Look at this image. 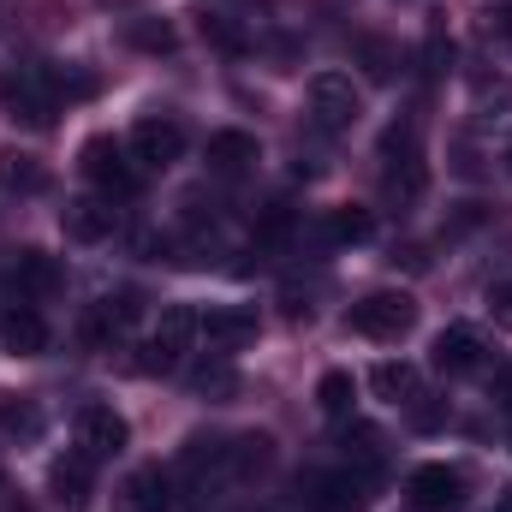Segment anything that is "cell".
Listing matches in <instances>:
<instances>
[{"label": "cell", "mask_w": 512, "mask_h": 512, "mask_svg": "<svg viewBox=\"0 0 512 512\" xmlns=\"http://www.w3.org/2000/svg\"><path fill=\"white\" fill-rule=\"evenodd\" d=\"M60 233H66L72 245H102V239H114V203H108V197H72V203L60 209Z\"/></svg>", "instance_id": "cell-11"}, {"label": "cell", "mask_w": 512, "mask_h": 512, "mask_svg": "<svg viewBox=\"0 0 512 512\" xmlns=\"http://www.w3.org/2000/svg\"><path fill=\"white\" fill-rule=\"evenodd\" d=\"M131 155H137L143 167H173V161L185 155V131H179V120L143 114V120L131 126Z\"/></svg>", "instance_id": "cell-10"}, {"label": "cell", "mask_w": 512, "mask_h": 512, "mask_svg": "<svg viewBox=\"0 0 512 512\" xmlns=\"http://www.w3.org/2000/svg\"><path fill=\"white\" fill-rule=\"evenodd\" d=\"M12 280H18L24 298H54V292L66 286V268H60V256H48V251H18Z\"/></svg>", "instance_id": "cell-16"}, {"label": "cell", "mask_w": 512, "mask_h": 512, "mask_svg": "<svg viewBox=\"0 0 512 512\" xmlns=\"http://www.w3.org/2000/svg\"><path fill=\"white\" fill-rule=\"evenodd\" d=\"M370 387H376V399H387V405H411V399L423 393V376H417V364H405V358H382V364L370 370Z\"/></svg>", "instance_id": "cell-20"}, {"label": "cell", "mask_w": 512, "mask_h": 512, "mask_svg": "<svg viewBox=\"0 0 512 512\" xmlns=\"http://www.w3.org/2000/svg\"><path fill=\"white\" fill-rule=\"evenodd\" d=\"M435 370L441 376H477L483 370V340L471 328H441L435 334Z\"/></svg>", "instance_id": "cell-15"}, {"label": "cell", "mask_w": 512, "mask_h": 512, "mask_svg": "<svg viewBox=\"0 0 512 512\" xmlns=\"http://www.w3.org/2000/svg\"><path fill=\"white\" fill-rule=\"evenodd\" d=\"M316 405H322L328 417H352V376H346V370H328L322 387H316Z\"/></svg>", "instance_id": "cell-28"}, {"label": "cell", "mask_w": 512, "mask_h": 512, "mask_svg": "<svg viewBox=\"0 0 512 512\" xmlns=\"http://www.w3.org/2000/svg\"><path fill=\"white\" fill-rule=\"evenodd\" d=\"M483 24H489V36H495V42H507V48H512V0H507V6H489V12H483Z\"/></svg>", "instance_id": "cell-34"}, {"label": "cell", "mask_w": 512, "mask_h": 512, "mask_svg": "<svg viewBox=\"0 0 512 512\" xmlns=\"http://www.w3.org/2000/svg\"><path fill=\"white\" fill-rule=\"evenodd\" d=\"M90 453H66V459H54V471H48V489H54V501L60 507H84L90 501Z\"/></svg>", "instance_id": "cell-18"}, {"label": "cell", "mask_w": 512, "mask_h": 512, "mask_svg": "<svg viewBox=\"0 0 512 512\" xmlns=\"http://www.w3.org/2000/svg\"><path fill=\"white\" fill-rule=\"evenodd\" d=\"M340 447H346V453H358V459H382V429H370V423H346Z\"/></svg>", "instance_id": "cell-29"}, {"label": "cell", "mask_w": 512, "mask_h": 512, "mask_svg": "<svg viewBox=\"0 0 512 512\" xmlns=\"http://www.w3.org/2000/svg\"><path fill=\"white\" fill-rule=\"evenodd\" d=\"M411 322H417L411 292H370L346 310V328L364 340H399V334H411Z\"/></svg>", "instance_id": "cell-4"}, {"label": "cell", "mask_w": 512, "mask_h": 512, "mask_svg": "<svg viewBox=\"0 0 512 512\" xmlns=\"http://www.w3.org/2000/svg\"><path fill=\"white\" fill-rule=\"evenodd\" d=\"M256 161H262V143H256L251 131H215L209 137V173L245 179V173H256Z\"/></svg>", "instance_id": "cell-14"}, {"label": "cell", "mask_w": 512, "mask_h": 512, "mask_svg": "<svg viewBox=\"0 0 512 512\" xmlns=\"http://www.w3.org/2000/svg\"><path fill=\"white\" fill-rule=\"evenodd\" d=\"M0 108L12 126H48L54 120V90L42 84V72H18L12 84H0Z\"/></svg>", "instance_id": "cell-9"}, {"label": "cell", "mask_w": 512, "mask_h": 512, "mask_svg": "<svg viewBox=\"0 0 512 512\" xmlns=\"http://www.w3.org/2000/svg\"><path fill=\"white\" fill-rule=\"evenodd\" d=\"M411 501L423 512H453L465 501V477L453 465H417L411 471Z\"/></svg>", "instance_id": "cell-13"}, {"label": "cell", "mask_w": 512, "mask_h": 512, "mask_svg": "<svg viewBox=\"0 0 512 512\" xmlns=\"http://www.w3.org/2000/svg\"><path fill=\"white\" fill-rule=\"evenodd\" d=\"M0 185L18 191V197H36V191L48 185V173H42L36 155H24V149H0Z\"/></svg>", "instance_id": "cell-23"}, {"label": "cell", "mask_w": 512, "mask_h": 512, "mask_svg": "<svg viewBox=\"0 0 512 512\" xmlns=\"http://www.w3.org/2000/svg\"><path fill=\"white\" fill-rule=\"evenodd\" d=\"M191 393H197V399L227 405V399H239V370H233L227 358H203V364L191 370Z\"/></svg>", "instance_id": "cell-22"}, {"label": "cell", "mask_w": 512, "mask_h": 512, "mask_svg": "<svg viewBox=\"0 0 512 512\" xmlns=\"http://www.w3.org/2000/svg\"><path fill=\"white\" fill-rule=\"evenodd\" d=\"M405 411H411V429H441V423H447V405H441V399H429V393H417Z\"/></svg>", "instance_id": "cell-31"}, {"label": "cell", "mask_w": 512, "mask_h": 512, "mask_svg": "<svg viewBox=\"0 0 512 512\" xmlns=\"http://www.w3.org/2000/svg\"><path fill=\"white\" fill-rule=\"evenodd\" d=\"M501 512H512V483H507V495H501Z\"/></svg>", "instance_id": "cell-37"}, {"label": "cell", "mask_w": 512, "mask_h": 512, "mask_svg": "<svg viewBox=\"0 0 512 512\" xmlns=\"http://www.w3.org/2000/svg\"><path fill=\"white\" fill-rule=\"evenodd\" d=\"M358 54L370 60V78H393V48H387V42L364 36V42H358Z\"/></svg>", "instance_id": "cell-33"}, {"label": "cell", "mask_w": 512, "mask_h": 512, "mask_svg": "<svg viewBox=\"0 0 512 512\" xmlns=\"http://www.w3.org/2000/svg\"><path fill=\"white\" fill-rule=\"evenodd\" d=\"M370 233H376L370 209H334V215H328V239H334V245H364Z\"/></svg>", "instance_id": "cell-27"}, {"label": "cell", "mask_w": 512, "mask_h": 512, "mask_svg": "<svg viewBox=\"0 0 512 512\" xmlns=\"http://www.w3.org/2000/svg\"><path fill=\"white\" fill-rule=\"evenodd\" d=\"M191 340H197V310H191V304H167L161 322H155V334L143 340L137 370H143V376H167V370H179V358L191 352Z\"/></svg>", "instance_id": "cell-2"}, {"label": "cell", "mask_w": 512, "mask_h": 512, "mask_svg": "<svg viewBox=\"0 0 512 512\" xmlns=\"http://www.w3.org/2000/svg\"><path fill=\"white\" fill-rule=\"evenodd\" d=\"M310 512H364L370 507V477L364 471H316L304 483Z\"/></svg>", "instance_id": "cell-7"}, {"label": "cell", "mask_w": 512, "mask_h": 512, "mask_svg": "<svg viewBox=\"0 0 512 512\" xmlns=\"http://www.w3.org/2000/svg\"><path fill=\"white\" fill-rule=\"evenodd\" d=\"M501 405L512 411V370H501Z\"/></svg>", "instance_id": "cell-36"}, {"label": "cell", "mask_w": 512, "mask_h": 512, "mask_svg": "<svg viewBox=\"0 0 512 512\" xmlns=\"http://www.w3.org/2000/svg\"><path fill=\"white\" fill-rule=\"evenodd\" d=\"M126 42L137 54H173L179 48V30L167 18H126Z\"/></svg>", "instance_id": "cell-25"}, {"label": "cell", "mask_w": 512, "mask_h": 512, "mask_svg": "<svg viewBox=\"0 0 512 512\" xmlns=\"http://www.w3.org/2000/svg\"><path fill=\"white\" fill-rule=\"evenodd\" d=\"M447 60H453V42H447L441 30H429V48H423V72H429V78H441V72H447Z\"/></svg>", "instance_id": "cell-32"}, {"label": "cell", "mask_w": 512, "mask_h": 512, "mask_svg": "<svg viewBox=\"0 0 512 512\" xmlns=\"http://www.w3.org/2000/svg\"><path fill=\"white\" fill-rule=\"evenodd\" d=\"M382 185L387 197H399V203H417L423 197V185H429V167H423V149H417V126L405 120V126H387L382 137Z\"/></svg>", "instance_id": "cell-1"}, {"label": "cell", "mask_w": 512, "mask_h": 512, "mask_svg": "<svg viewBox=\"0 0 512 512\" xmlns=\"http://www.w3.org/2000/svg\"><path fill=\"white\" fill-rule=\"evenodd\" d=\"M126 441H131V429L114 405H84V411H78V453H90V459H120Z\"/></svg>", "instance_id": "cell-8"}, {"label": "cell", "mask_w": 512, "mask_h": 512, "mask_svg": "<svg viewBox=\"0 0 512 512\" xmlns=\"http://www.w3.org/2000/svg\"><path fill=\"white\" fill-rule=\"evenodd\" d=\"M78 167H84V179H90V185H96V191H102L108 203L137 191V173H131L126 149H120L114 137H90V143H84V161H78Z\"/></svg>", "instance_id": "cell-6"}, {"label": "cell", "mask_w": 512, "mask_h": 512, "mask_svg": "<svg viewBox=\"0 0 512 512\" xmlns=\"http://www.w3.org/2000/svg\"><path fill=\"white\" fill-rule=\"evenodd\" d=\"M120 507H126V512H167V507H173V489H167V477H161L155 465H143V471H131V477H126Z\"/></svg>", "instance_id": "cell-21"}, {"label": "cell", "mask_w": 512, "mask_h": 512, "mask_svg": "<svg viewBox=\"0 0 512 512\" xmlns=\"http://www.w3.org/2000/svg\"><path fill=\"white\" fill-rule=\"evenodd\" d=\"M137 322H143V298H137V292H108V298H96V304L84 310L78 340H84L90 352H114V340H126Z\"/></svg>", "instance_id": "cell-3"}, {"label": "cell", "mask_w": 512, "mask_h": 512, "mask_svg": "<svg viewBox=\"0 0 512 512\" xmlns=\"http://www.w3.org/2000/svg\"><path fill=\"white\" fill-rule=\"evenodd\" d=\"M197 334H203L215 352H239V346L256 340V310H245V304H221V310L197 316Z\"/></svg>", "instance_id": "cell-12"}, {"label": "cell", "mask_w": 512, "mask_h": 512, "mask_svg": "<svg viewBox=\"0 0 512 512\" xmlns=\"http://www.w3.org/2000/svg\"><path fill=\"white\" fill-rule=\"evenodd\" d=\"M0 340H6L18 358H36V352H48V322H42V310H30V304L6 310V316H0Z\"/></svg>", "instance_id": "cell-17"}, {"label": "cell", "mask_w": 512, "mask_h": 512, "mask_svg": "<svg viewBox=\"0 0 512 512\" xmlns=\"http://www.w3.org/2000/svg\"><path fill=\"white\" fill-rule=\"evenodd\" d=\"M286 233H292V209H280V203H274V209H262V221H256V239H262V245H280Z\"/></svg>", "instance_id": "cell-30"}, {"label": "cell", "mask_w": 512, "mask_h": 512, "mask_svg": "<svg viewBox=\"0 0 512 512\" xmlns=\"http://www.w3.org/2000/svg\"><path fill=\"white\" fill-rule=\"evenodd\" d=\"M0 441H42V405L36 399H0Z\"/></svg>", "instance_id": "cell-24"}, {"label": "cell", "mask_w": 512, "mask_h": 512, "mask_svg": "<svg viewBox=\"0 0 512 512\" xmlns=\"http://www.w3.org/2000/svg\"><path fill=\"white\" fill-rule=\"evenodd\" d=\"M197 30H203V42H209V48H221V54H251V36H245L227 12H203V18H197Z\"/></svg>", "instance_id": "cell-26"}, {"label": "cell", "mask_w": 512, "mask_h": 512, "mask_svg": "<svg viewBox=\"0 0 512 512\" xmlns=\"http://www.w3.org/2000/svg\"><path fill=\"white\" fill-rule=\"evenodd\" d=\"M310 114H316L322 131H352L358 114H364V96L346 72H316L310 78Z\"/></svg>", "instance_id": "cell-5"}, {"label": "cell", "mask_w": 512, "mask_h": 512, "mask_svg": "<svg viewBox=\"0 0 512 512\" xmlns=\"http://www.w3.org/2000/svg\"><path fill=\"white\" fill-rule=\"evenodd\" d=\"M471 126L477 131H512V78H495V84H477V102H471Z\"/></svg>", "instance_id": "cell-19"}, {"label": "cell", "mask_w": 512, "mask_h": 512, "mask_svg": "<svg viewBox=\"0 0 512 512\" xmlns=\"http://www.w3.org/2000/svg\"><path fill=\"white\" fill-rule=\"evenodd\" d=\"M489 310H495V322H507L512 328V280H501V286L489 292Z\"/></svg>", "instance_id": "cell-35"}, {"label": "cell", "mask_w": 512, "mask_h": 512, "mask_svg": "<svg viewBox=\"0 0 512 512\" xmlns=\"http://www.w3.org/2000/svg\"><path fill=\"white\" fill-rule=\"evenodd\" d=\"M507 167H512V155H507Z\"/></svg>", "instance_id": "cell-38"}]
</instances>
